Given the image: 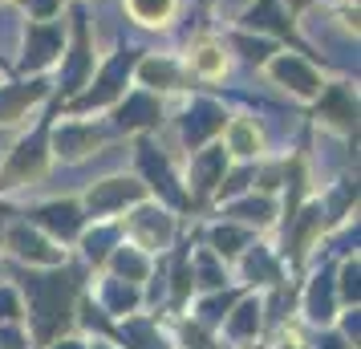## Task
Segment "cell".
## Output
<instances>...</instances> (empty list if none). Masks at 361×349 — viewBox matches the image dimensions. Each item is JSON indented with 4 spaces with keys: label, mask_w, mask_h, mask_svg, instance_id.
Listing matches in <instances>:
<instances>
[{
    "label": "cell",
    "mask_w": 361,
    "mask_h": 349,
    "mask_svg": "<svg viewBox=\"0 0 361 349\" xmlns=\"http://www.w3.org/2000/svg\"><path fill=\"white\" fill-rule=\"evenodd\" d=\"M126 8H130L138 20H147V25H159L175 13V0H126Z\"/></svg>",
    "instance_id": "cell-1"
},
{
    "label": "cell",
    "mask_w": 361,
    "mask_h": 349,
    "mask_svg": "<svg viewBox=\"0 0 361 349\" xmlns=\"http://www.w3.org/2000/svg\"><path fill=\"white\" fill-rule=\"evenodd\" d=\"M195 69L199 73H207V78L224 73V57H219V49H215V45H203V49L195 53Z\"/></svg>",
    "instance_id": "cell-2"
},
{
    "label": "cell",
    "mask_w": 361,
    "mask_h": 349,
    "mask_svg": "<svg viewBox=\"0 0 361 349\" xmlns=\"http://www.w3.org/2000/svg\"><path fill=\"white\" fill-rule=\"evenodd\" d=\"M13 244H17V252H20V256H37V260H53V252H45V244H41V240H33V235H25V232H17V235H13Z\"/></svg>",
    "instance_id": "cell-3"
},
{
    "label": "cell",
    "mask_w": 361,
    "mask_h": 349,
    "mask_svg": "<svg viewBox=\"0 0 361 349\" xmlns=\"http://www.w3.org/2000/svg\"><path fill=\"white\" fill-rule=\"evenodd\" d=\"M260 309H256V305H244V309H240V317H235V321H231V333H240V337H244V333H252L256 329V325H260Z\"/></svg>",
    "instance_id": "cell-4"
},
{
    "label": "cell",
    "mask_w": 361,
    "mask_h": 349,
    "mask_svg": "<svg viewBox=\"0 0 361 349\" xmlns=\"http://www.w3.org/2000/svg\"><path fill=\"white\" fill-rule=\"evenodd\" d=\"M345 297H357V268H345Z\"/></svg>",
    "instance_id": "cell-5"
},
{
    "label": "cell",
    "mask_w": 361,
    "mask_h": 349,
    "mask_svg": "<svg viewBox=\"0 0 361 349\" xmlns=\"http://www.w3.org/2000/svg\"><path fill=\"white\" fill-rule=\"evenodd\" d=\"M134 337H138V341H150V337H147V329H142V325H134ZM134 349H150V345H134Z\"/></svg>",
    "instance_id": "cell-6"
},
{
    "label": "cell",
    "mask_w": 361,
    "mask_h": 349,
    "mask_svg": "<svg viewBox=\"0 0 361 349\" xmlns=\"http://www.w3.org/2000/svg\"><path fill=\"white\" fill-rule=\"evenodd\" d=\"M57 349H82V345H78V341H66V345H57Z\"/></svg>",
    "instance_id": "cell-7"
},
{
    "label": "cell",
    "mask_w": 361,
    "mask_h": 349,
    "mask_svg": "<svg viewBox=\"0 0 361 349\" xmlns=\"http://www.w3.org/2000/svg\"><path fill=\"white\" fill-rule=\"evenodd\" d=\"M325 349H341V341H325Z\"/></svg>",
    "instance_id": "cell-8"
}]
</instances>
